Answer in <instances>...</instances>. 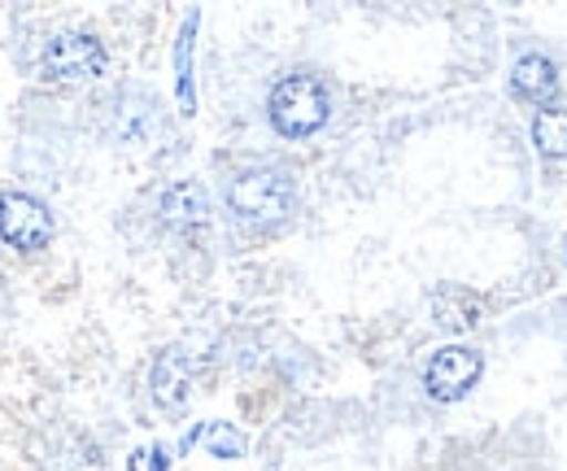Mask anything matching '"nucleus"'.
Returning <instances> with one entry per match:
<instances>
[{
	"mask_svg": "<svg viewBox=\"0 0 567 471\" xmlns=\"http://www.w3.org/2000/svg\"><path fill=\"white\" fill-rule=\"evenodd\" d=\"M267 114H271V127L280 135L306 140V135H315L328 123L332 96H328V88H323L315 74H284L280 83L271 88Z\"/></svg>",
	"mask_w": 567,
	"mask_h": 471,
	"instance_id": "f257e3e1",
	"label": "nucleus"
},
{
	"mask_svg": "<svg viewBox=\"0 0 567 471\" xmlns=\"http://www.w3.org/2000/svg\"><path fill=\"white\" fill-rule=\"evenodd\" d=\"M153 471H171V454L162 446H153Z\"/></svg>",
	"mask_w": 567,
	"mask_h": 471,
	"instance_id": "dca6fc26",
	"label": "nucleus"
},
{
	"mask_svg": "<svg viewBox=\"0 0 567 471\" xmlns=\"http://www.w3.org/2000/svg\"><path fill=\"white\" fill-rule=\"evenodd\" d=\"M197 376H202V358L188 354L184 345H171V349L157 354V362L148 371V389H153L157 406L184 410L188 398H193V389H197Z\"/></svg>",
	"mask_w": 567,
	"mask_h": 471,
	"instance_id": "0eeeda50",
	"label": "nucleus"
},
{
	"mask_svg": "<svg viewBox=\"0 0 567 471\" xmlns=\"http://www.w3.org/2000/svg\"><path fill=\"white\" fill-rule=\"evenodd\" d=\"M0 240L31 254L53 240V214L49 205L35 202L31 193H4L0 197Z\"/></svg>",
	"mask_w": 567,
	"mask_h": 471,
	"instance_id": "423d86ee",
	"label": "nucleus"
},
{
	"mask_svg": "<svg viewBox=\"0 0 567 471\" xmlns=\"http://www.w3.org/2000/svg\"><path fill=\"white\" fill-rule=\"evenodd\" d=\"M533 144L542 149V157H567V110H559V105L537 110V119H533Z\"/></svg>",
	"mask_w": 567,
	"mask_h": 471,
	"instance_id": "f8f14e48",
	"label": "nucleus"
},
{
	"mask_svg": "<svg viewBox=\"0 0 567 471\" xmlns=\"http://www.w3.org/2000/svg\"><path fill=\"white\" fill-rule=\"evenodd\" d=\"M432 324L441 332H472L481 324V297L472 288H458V284H445L432 293Z\"/></svg>",
	"mask_w": 567,
	"mask_h": 471,
	"instance_id": "1a4fd4ad",
	"label": "nucleus"
},
{
	"mask_svg": "<svg viewBox=\"0 0 567 471\" xmlns=\"http://www.w3.org/2000/svg\"><path fill=\"white\" fill-rule=\"evenodd\" d=\"M105 62H110L105 44L96 35H87V31H62V35H53L44 44V74L53 83L96 79V74H105Z\"/></svg>",
	"mask_w": 567,
	"mask_h": 471,
	"instance_id": "7ed1b4c3",
	"label": "nucleus"
},
{
	"mask_svg": "<svg viewBox=\"0 0 567 471\" xmlns=\"http://www.w3.org/2000/svg\"><path fill=\"white\" fill-rule=\"evenodd\" d=\"M53 471H110V463H105L101 446H92V441H79V437H74L71 446L58 454Z\"/></svg>",
	"mask_w": 567,
	"mask_h": 471,
	"instance_id": "ddd939ff",
	"label": "nucleus"
},
{
	"mask_svg": "<svg viewBox=\"0 0 567 471\" xmlns=\"http://www.w3.org/2000/svg\"><path fill=\"white\" fill-rule=\"evenodd\" d=\"M206 450H210L214 459H240L245 454V437L231 423H210L206 428Z\"/></svg>",
	"mask_w": 567,
	"mask_h": 471,
	"instance_id": "4468645a",
	"label": "nucleus"
},
{
	"mask_svg": "<svg viewBox=\"0 0 567 471\" xmlns=\"http://www.w3.org/2000/svg\"><path fill=\"white\" fill-rule=\"evenodd\" d=\"M292 202H297V188L280 166H254L227 184V205L245 223H280Z\"/></svg>",
	"mask_w": 567,
	"mask_h": 471,
	"instance_id": "f03ea898",
	"label": "nucleus"
},
{
	"mask_svg": "<svg viewBox=\"0 0 567 471\" xmlns=\"http://www.w3.org/2000/svg\"><path fill=\"white\" fill-rule=\"evenodd\" d=\"M127 471H153V450H136L127 459Z\"/></svg>",
	"mask_w": 567,
	"mask_h": 471,
	"instance_id": "2eb2a0df",
	"label": "nucleus"
},
{
	"mask_svg": "<svg viewBox=\"0 0 567 471\" xmlns=\"http://www.w3.org/2000/svg\"><path fill=\"white\" fill-rule=\"evenodd\" d=\"M511 92L519 101H533V105H550L559 96V70L550 58L542 53H524L515 66H511Z\"/></svg>",
	"mask_w": 567,
	"mask_h": 471,
	"instance_id": "6e6552de",
	"label": "nucleus"
},
{
	"mask_svg": "<svg viewBox=\"0 0 567 471\" xmlns=\"http://www.w3.org/2000/svg\"><path fill=\"white\" fill-rule=\"evenodd\" d=\"M193 35H197V13H188L179 44H175V92H179V110L193 114L197 110V92H193Z\"/></svg>",
	"mask_w": 567,
	"mask_h": 471,
	"instance_id": "9b49d317",
	"label": "nucleus"
},
{
	"mask_svg": "<svg viewBox=\"0 0 567 471\" xmlns=\"http://www.w3.org/2000/svg\"><path fill=\"white\" fill-rule=\"evenodd\" d=\"M101 127L118 144H148L157 135V96L144 88H118L101 101Z\"/></svg>",
	"mask_w": 567,
	"mask_h": 471,
	"instance_id": "20e7f679",
	"label": "nucleus"
},
{
	"mask_svg": "<svg viewBox=\"0 0 567 471\" xmlns=\"http://www.w3.org/2000/svg\"><path fill=\"white\" fill-rule=\"evenodd\" d=\"M162 218L171 223V227H206V218H210V197H206V188L202 184H193V180H179V184H171L166 193H162Z\"/></svg>",
	"mask_w": 567,
	"mask_h": 471,
	"instance_id": "9d476101",
	"label": "nucleus"
},
{
	"mask_svg": "<svg viewBox=\"0 0 567 471\" xmlns=\"http://www.w3.org/2000/svg\"><path fill=\"white\" fill-rule=\"evenodd\" d=\"M564 263H567V236H564Z\"/></svg>",
	"mask_w": 567,
	"mask_h": 471,
	"instance_id": "f3484780",
	"label": "nucleus"
},
{
	"mask_svg": "<svg viewBox=\"0 0 567 471\" xmlns=\"http://www.w3.org/2000/svg\"><path fill=\"white\" fill-rule=\"evenodd\" d=\"M485 376V358L467 345H445L441 354H432L424 367V389L432 402H463L476 380Z\"/></svg>",
	"mask_w": 567,
	"mask_h": 471,
	"instance_id": "39448f33",
	"label": "nucleus"
}]
</instances>
